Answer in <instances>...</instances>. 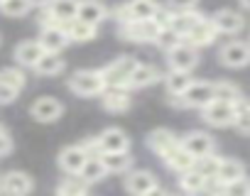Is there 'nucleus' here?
<instances>
[{
	"label": "nucleus",
	"mask_w": 250,
	"mask_h": 196,
	"mask_svg": "<svg viewBox=\"0 0 250 196\" xmlns=\"http://www.w3.org/2000/svg\"><path fill=\"white\" fill-rule=\"evenodd\" d=\"M62 113H64V106L57 101V98H52V96L37 98V101L32 103V108H30V116L37 123H54V120L62 118Z\"/></svg>",
	"instance_id": "nucleus-13"
},
{
	"label": "nucleus",
	"mask_w": 250,
	"mask_h": 196,
	"mask_svg": "<svg viewBox=\"0 0 250 196\" xmlns=\"http://www.w3.org/2000/svg\"><path fill=\"white\" fill-rule=\"evenodd\" d=\"M32 176L25 174V172H10L3 176V181H0V189L8 191V194H30L32 191Z\"/></svg>",
	"instance_id": "nucleus-22"
},
{
	"label": "nucleus",
	"mask_w": 250,
	"mask_h": 196,
	"mask_svg": "<svg viewBox=\"0 0 250 196\" xmlns=\"http://www.w3.org/2000/svg\"><path fill=\"white\" fill-rule=\"evenodd\" d=\"M98 155L103 152H130V137L120 128H105L101 135H96Z\"/></svg>",
	"instance_id": "nucleus-9"
},
{
	"label": "nucleus",
	"mask_w": 250,
	"mask_h": 196,
	"mask_svg": "<svg viewBox=\"0 0 250 196\" xmlns=\"http://www.w3.org/2000/svg\"><path fill=\"white\" fill-rule=\"evenodd\" d=\"M160 5L155 3V0H128L125 5H120L113 18L120 22H128V20H155Z\"/></svg>",
	"instance_id": "nucleus-5"
},
{
	"label": "nucleus",
	"mask_w": 250,
	"mask_h": 196,
	"mask_svg": "<svg viewBox=\"0 0 250 196\" xmlns=\"http://www.w3.org/2000/svg\"><path fill=\"white\" fill-rule=\"evenodd\" d=\"M18 88H13L10 83H5V81H0V103H13L15 98H18Z\"/></svg>",
	"instance_id": "nucleus-41"
},
{
	"label": "nucleus",
	"mask_w": 250,
	"mask_h": 196,
	"mask_svg": "<svg viewBox=\"0 0 250 196\" xmlns=\"http://www.w3.org/2000/svg\"><path fill=\"white\" fill-rule=\"evenodd\" d=\"M179 140H182V145H184L194 157H204V155H211V152L216 150L213 137H211L208 133H204V130H191V133H187V135L179 137Z\"/></svg>",
	"instance_id": "nucleus-17"
},
{
	"label": "nucleus",
	"mask_w": 250,
	"mask_h": 196,
	"mask_svg": "<svg viewBox=\"0 0 250 196\" xmlns=\"http://www.w3.org/2000/svg\"><path fill=\"white\" fill-rule=\"evenodd\" d=\"M194 83L191 71H179V69H169L165 76V86L169 96H184V91Z\"/></svg>",
	"instance_id": "nucleus-27"
},
{
	"label": "nucleus",
	"mask_w": 250,
	"mask_h": 196,
	"mask_svg": "<svg viewBox=\"0 0 250 196\" xmlns=\"http://www.w3.org/2000/svg\"><path fill=\"white\" fill-rule=\"evenodd\" d=\"M160 78H165V76L160 74L157 66H152V64H140V61H138V66H135V71H133V76H130V88H147V86L157 83Z\"/></svg>",
	"instance_id": "nucleus-25"
},
{
	"label": "nucleus",
	"mask_w": 250,
	"mask_h": 196,
	"mask_svg": "<svg viewBox=\"0 0 250 196\" xmlns=\"http://www.w3.org/2000/svg\"><path fill=\"white\" fill-rule=\"evenodd\" d=\"M123 189L128 194H135V196H147V194H157L160 184H157V176L152 172H147V169H130V172H125Z\"/></svg>",
	"instance_id": "nucleus-6"
},
{
	"label": "nucleus",
	"mask_w": 250,
	"mask_h": 196,
	"mask_svg": "<svg viewBox=\"0 0 250 196\" xmlns=\"http://www.w3.org/2000/svg\"><path fill=\"white\" fill-rule=\"evenodd\" d=\"M10 150H13V140H10V135L3 128H0V157H5Z\"/></svg>",
	"instance_id": "nucleus-42"
},
{
	"label": "nucleus",
	"mask_w": 250,
	"mask_h": 196,
	"mask_svg": "<svg viewBox=\"0 0 250 196\" xmlns=\"http://www.w3.org/2000/svg\"><path fill=\"white\" fill-rule=\"evenodd\" d=\"M147 147L155 152V155H165L169 147H174L177 142H179V137L172 133V130H167V128H157V130H152V133H147Z\"/></svg>",
	"instance_id": "nucleus-20"
},
{
	"label": "nucleus",
	"mask_w": 250,
	"mask_h": 196,
	"mask_svg": "<svg viewBox=\"0 0 250 196\" xmlns=\"http://www.w3.org/2000/svg\"><path fill=\"white\" fill-rule=\"evenodd\" d=\"M0 3H3V0H0Z\"/></svg>",
	"instance_id": "nucleus-45"
},
{
	"label": "nucleus",
	"mask_w": 250,
	"mask_h": 196,
	"mask_svg": "<svg viewBox=\"0 0 250 196\" xmlns=\"http://www.w3.org/2000/svg\"><path fill=\"white\" fill-rule=\"evenodd\" d=\"M213 91H216V98L218 101H230V103H238L243 101V91L233 83V81H216L213 83Z\"/></svg>",
	"instance_id": "nucleus-35"
},
{
	"label": "nucleus",
	"mask_w": 250,
	"mask_h": 196,
	"mask_svg": "<svg viewBox=\"0 0 250 196\" xmlns=\"http://www.w3.org/2000/svg\"><path fill=\"white\" fill-rule=\"evenodd\" d=\"M226 194H230V196H250V179L240 176V179L228 181L226 184Z\"/></svg>",
	"instance_id": "nucleus-40"
},
{
	"label": "nucleus",
	"mask_w": 250,
	"mask_h": 196,
	"mask_svg": "<svg viewBox=\"0 0 250 196\" xmlns=\"http://www.w3.org/2000/svg\"><path fill=\"white\" fill-rule=\"evenodd\" d=\"M0 81L10 83V86L18 88V91L25 88V74H22L20 69H3V71H0Z\"/></svg>",
	"instance_id": "nucleus-39"
},
{
	"label": "nucleus",
	"mask_w": 250,
	"mask_h": 196,
	"mask_svg": "<svg viewBox=\"0 0 250 196\" xmlns=\"http://www.w3.org/2000/svg\"><path fill=\"white\" fill-rule=\"evenodd\" d=\"M76 15H79V0H49L42 27L44 25H66Z\"/></svg>",
	"instance_id": "nucleus-8"
},
{
	"label": "nucleus",
	"mask_w": 250,
	"mask_h": 196,
	"mask_svg": "<svg viewBox=\"0 0 250 196\" xmlns=\"http://www.w3.org/2000/svg\"><path fill=\"white\" fill-rule=\"evenodd\" d=\"M172 10H174V8H172ZM204 20H206V18H204L201 13H196L194 8H184V10H174V13H172V22H169V25H172L182 37H187V35H189L196 25H201Z\"/></svg>",
	"instance_id": "nucleus-18"
},
{
	"label": "nucleus",
	"mask_w": 250,
	"mask_h": 196,
	"mask_svg": "<svg viewBox=\"0 0 250 196\" xmlns=\"http://www.w3.org/2000/svg\"><path fill=\"white\" fill-rule=\"evenodd\" d=\"M79 20L91 22V25H101L108 18V8L101 0H79Z\"/></svg>",
	"instance_id": "nucleus-21"
},
{
	"label": "nucleus",
	"mask_w": 250,
	"mask_h": 196,
	"mask_svg": "<svg viewBox=\"0 0 250 196\" xmlns=\"http://www.w3.org/2000/svg\"><path fill=\"white\" fill-rule=\"evenodd\" d=\"M101 159H103L108 174H125V172H130V167H133L130 152H103Z\"/></svg>",
	"instance_id": "nucleus-28"
},
{
	"label": "nucleus",
	"mask_w": 250,
	"mask_h": 196,
	"mask_svg": "<svg viewBox=\"0 0 250 196\" xmlns=\"http://www.w3.org/2000/svg\"><path fill=\"white\" fill-rule=\"evenodd\" d=\"M66 69V61L59 57V52H44V57L35 64V71L40 76H57Z\"/></svg>",
	"instance_id": "nucleus-29"
},
{
	"label": "nucleus",
	"mask_w": 250,
	"mask_h": 196,
	"mask_svg": "<svg viewBox=\"0 0 250 196\" xmlns=\"http://www.w3.org/2000/svg\"><path fill=\"white\" fill-rule=\"evenodd\" d=\"M218 164H221V157H216V155L211 152V155L196 157V164H194V169H199L204 176H216V174H218Z\"/></svg>",
	"instance_id": "nucleus-38"
},
{
	"label": "nucleus",
	"mask_w": 250,
	"mask_h": 196,
	"mask_svg": "<svg viewBox=\"0 0 250 196\" xmlns=\"http://www.w3.org/2000/svg\"><path fill=\"white\" fill-rule=\"evenodd\" d=\"M235 116H238V103L218 101V98L211 101L206 108H201V118L211 128H228V125L235 123Z\"/></svg>",
	"instance_id": "nucleus-4"
},
{
	"label": "nucleus",
	"mask_w": 250,
	"mask_h": 196,
	"mask_svg": "<svg viewBox=\"0 0 250 196\" xmlns=\"http://www.w3.org/2000/svg\"><path fill=\"white\" fill-rule=\"evenodd\" d=\"M69 88L81 96V98H93V96H101L108 86H105V78L101 74V69H81L76 74H71L69 78Z\"/></svg>",
	"instance_id": "nucleus-2"
},
{
	"label": "nucleus",
	"mask_w": 250,
	"mask_h": 196,
	"mask_svg": "<svg viewBox=\"0 0 250 196\" xmlns=\"http://www.w3.org/2000/svg\"><path fill=\"white\" fill-rule=\"evenodd\" d=\"M216 35H218V32H216V27H213L211 18H206L201 25H196V27L184 37V42H189V44H194V47H199V49H201V47H208V44L216 39Z\"/></svg>",
	"instance_id": "nucleus-26"
},
{
	"label": "nucleus",
	"mask_w": 250,
	"mask_h": 196,
	"mask_svg": "<svg viewBox=\"0 0 250 196\" xmlns=\"http://www.w3.org/2000/svg\"><path fill=\"white\" fill-rule=\"evenodd\" d=\"M44 52H62L71 39L64 30V25H44L42 27V37H40Z\"/></svg>",
	"instance_id": "nucleus-19"
},
{
	"label": "nucleus",
	"mask_w": 250,
	"mask_h": 196,
	"mask_svg": "<svg viewBox=\"0 0 250 196\" xmlns=\"http://www.w3.org/2000/svg\"><path fill=\"white\" fill-rule=\"evenodd\" d=\"M0 42H3V39H0Z\"/></svg>",
	"instance_id": "nucleus-46"
},
{
	"label": "nucleus",
	"mask_w": 250,
	"mask_h": 196,
	"mask_svg": "<svg viewBox=\"0 0 250 196\" xmlns=\"http://www.w3.org/2000/svg\"><path fill=\"white\" fill-rule=\"evenodd\" d=\"M221 181H233V179H240L245 176V164L240 159H233V157H221V164H218V174H216Z\"/></svg>",
	"instance_id": "nucleus-30"
},
{
	"label": "nucleus",
	"mask_w": 250,
	"mask_h": 196,
	"mask_svg": "<svg viewBox=\"0 0 250 196\" xmlns=\"http://www.w3.org/2000/svg\"><path fill=\"white\" fill-rule=\"evenodd\" d=\"M88 150L83 145H71V147H64L59 152V167L66 172V174H81L83 164L88 162Z\"/></svg>",
	"instance_id": "nucleus-16"
},
{
	"label": "nucleus",
	"mask_w": 250,
	"mask_h": 196,
	"mask_svg": "<svg viewBox=\"0 0 250 196\" xmlns=\"http://www.w3.org/2000/svg\"><path fill=\"white\" fill-rule=\"evenodd\" d=\"M135 66H138V61L128 54L113 59L110 64H105L101 69V74L105 78V86L108 88H130V76H133Z\"/></svg>",
	"instance_id": "nucleus-1"
},
{
	"label": "nucleus",
	"mask_w": 250,
	"mask_h": 196,
	"mask_svg": "<svg viewBox=\"0 0 250 196\" xmlns=\"http://www.w3.org/2000/svg\"><path fill=\"white\" fill-rule=\"evenodd\" d=\"M218 61L226 69H243L250 64V42L245 39H230L218 49Z\"/></svg>",
	"instance_id": "nucleus-7"
},
{
	"label": "nucleus",
	"mask_w": 250,
	"mask_h": 196,
	"mask_svg": "<svg viewBox=\"0 0 250 196\" xmlns=\"http://www.w3.org/2000/svg\"><path fill=\"white\" fill-rule=\"evenodd\" d=\"M0 10H3L8 18H22L32 10V0H3L0 3Z\"/></svg>",
	"instance_id": "nucleus-37"
},
{
	"label": "nucleus",
	"mask_w": 250,
	"mask_h": 196,
	"mask_svg": "<svg viewBox=\"0 0 250 196\" xmlns=\"http://www.w3.org/2000/svg\"><path fill=\"white\" fill-rule=\"evenodd\" d=\"M206 179H208V176H204L199 169H189V172L179 174V186H182V191H187V194H199V191L206 189Z\"/></svg>",
	"instance_id": "nucleus-32"
},
{
	"label": "nucleus",
	"mask_w": 250,
	"mask_h": 196,
	"mask_svg": "<svg viewBox=\"0 0 250 196\" xmlns=\"http://www.w3.org/2000/svg\"><path fill=\"white\" fill-rule=\"evenodd\" d=\"M160 22L157 20H128V22H120L118 32L125 42H138V44H147L155 42L160 35Z\"/></svg>",
	"instance_id": "nucleus-3"
},
{
	"label": "nucleus",
	"mask_w": 250,
	"mask_h": 196,
	"mask_svg": "<svg viewBox=\"0 0 250 196\" xmlns=\"http://www.w3.org/2000/svg\"><path fill=\"white\" fill-rule=\"evenodd\" d=\"M184 103L187 108H206L211 101H216V91H213V83L208 81H194L187 91H184Z\"/></svg>",
	"instance_id": "nucleus-11"
},
{
	"label": "nucleus",
	"mask_w": 250,
	"mask_h": 196,
	"mask_svg": "<svg viewBox=\"0 0 250 196\" xmlns=\"http://www.w3.org/2000/svg\"><path fill=\"white\" fill-rule=\"evenodd\" d=\"M211 22H213L218 35H238L243 30V25H245V18L238 10H233V8H223V10L213 13Z\"/></svg>",
	"instance_id": "nucleus-15"
},
{
	"label": "nucleus",
	"mask_w": 250,
	"mask_h": 196,
	"mask_svg": "<svg viewBox=\"0 0 250 196\" xmlns=\"http://www.w3.org/2000/svg\"><path fill=\"white\" fill-rule=\"evenodd\" d=\"M199 0H169V8L174 10H184V8H194Z\"/></svg>",
	"instance_id": "nucleus-43"
},
{
	"label": "nucleus",
	"mask_w": 250,
	"mask_h": 196,
	"mask_svg": "<svg viewBox=\"0 0 250 196\" xmlns=\"http://www.w3.org/2000/svg\"><path fill=\"white\" fill-rule=\"evenodd\" d=\"M64 30H66V35H69L71 42H91V39H96V35H98V25L83 22V20H79V18L69 20V22L64 25Z\"/></svg>",
	"instance_id": "nucleus-23"
},
{
	"label": "nucleus",
	"mask_w": 250,
	"mask_h": 196,
	"mask_svg": "<svg viewBox=\"0 0 250 196\" xmlns=\"http://www.w3.org/2000/svg\"><path fill=\"white\" fill-rule=\"evenodd\" d=\"M101 106L108 113H125V111H130V106H133L130 88H105L101 93Z\"/></svg>",
	"instance_id": "nucleus-14"
},
{
	"label": "nucleus",
	"mask_w": 250,
	"mask_h": 196,
	"mask_svg": "<svg viewBox=\"0 0 250 196\" xmlns=\"http://www.w3.org/2000/svg\"><path fill=\"white\" fill-rule=\"evenodd\" d=\"M184 42V37L172 27V25H165V27H160V35H157V39H155V44L167 54V52H172L174 47H179Z\"/></svg>",
	"instance_id": "nucleus-33"
},
{
	"label": "nucleus",
	"mask_w": 250,
	"mask_h": 196,
	"mask_svg": "<svg viewBox=\"0 0 250 196\" xmlns=\"http://www.w3.org/2000/svg\"><path fill=\"white\" fill-rule=\"evenodd\" d=\"M167 61L169 69H179V71H194L199 66V47L182 42L179 47H174L172 52H167Z\"/></svg>",
	"instance_id": "nucleus-10"
},
{
	"label": "nucleus",
	"mask_w": 250,
	"mask_h": 196,
	"mask_svg": "<svg viewBox=\"0 0 250 196\" xmlns=\"http://www.w3.org/2000/svg\"><path fill=\"white\" fill-rule=\"evenodd\" d=\"M42 57H44V47H42L40 39H37V42L27 39V42L18 44V49H15V59H18V64H22V66H32V69H35V64H37Z\"/></svg>",
	"instance_id": "nucleus-24"
},
{
	"label": "nucleus",
	"mask_w": 250,
	"mask_h": 196,
	"mask_svg": "<svg viewBox=\"0 0 250 196\" xmlns=\"http://www.w3.org/2000/svg\"><path fill=\"white\" fill-rule=\"evenodd\" d=\"M162 162L172 169V172H177V174H184V172H189V169H194V164H196V157L182 145V140L174 145V147H169L165 155H162Z\"/></svg>",
	"instance_id": "nucleus-12"
},
{
	"label": "nucleus",
	"mask_w": 250,
	"mask_h": 196,
	"mask_svg": "<svg viewBox=\"0 0 250 196\" xmlns=\"http://www.w3.org/2000/svg\"><path fill=\"white\" fill-rule=\"evenodd\" d=\"M233 128H235L240 135H248V137H250V98H243V101H238V116H235Z\"/></svg>",
	"instance_id": "nucleus-36"
},
{
	"label": "nucleus",
	"mask_w": 250,
	"mask_h": 196,
	"mask_svg": "<svg viewBox=\"0 0 250 196\" xmlns=\"http://www.w3.org/2000/svg\"><path fill=\"white\" fill-rule=\"evenodd\" d=\"M240 3H243V8H248V10H250V0H240Z\"/></svg>",
	"instance_id": "nucleus-44"
},
{
	"label": "nucleus",
	"mask_w": 250,
	"mask_h": 196,
	"mask_svg": "<svg viewBox=\"0 0 250 196\" xmlns=\"http://www.w3.org/2000/svg\"><path fill=\"white\" fill-rule=\"evenodd\" d=\"M81 176H83L88 184H96V181H101V179L108 176V169H105L101 155H91V157H88V162H86L83 169H81Z\"/></svg>",
	"instance_id": "nucleus-31"
},
{
	"label": "nucleus",
	"mask_w": 250,
	"mask_h": 196,
	"mask_svg": "<svg viewBox=\"0 0 250 196\" xmlns=\"http://www.w3.org/2000/svg\"><path fill=\"white\" fill-rule=\"evenodd\" d=\"M88 186H91V184H88L81 174H71V176H66V179L57 186V191L64 194V196H81V194L88 191Z\"/></svg>",
	"instance_id": "nucleus-34"
}]
</instances>
